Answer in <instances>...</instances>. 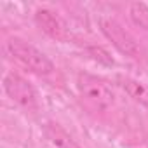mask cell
<instances>
[{"label":"cell","mask_w":148,"mask_h":148,"mask_svg":"<svg viewBox=\"0 0 148 148\" xmlns=\"http://www.w3.org/2000/svg\"><path fill=\"white\" fill-rule=\"evenodd\" d=\"M7 51L14 59H18L23 66H26L33 73L47 75V73H51L54 70L52 61L42 51H38L37 47H33L32 44H28L18 37H12L7 40Z\"/></svg>","instance_id":"6da1fadb"},{"label":"cell","mask_w":148,"mask_h":148,"mask_svg":"<svg viewBox=\"0 0 148 148\" xmlns=\"http://www.w3.org/2000/svg\"><path fill=\"white\" fill-rule=\"evenodd\" d=\"M79 91L82 94V98L94 108L98 110H106L113 105V92L112 87L106 84V80L96 77V75H89V73H82L79 75Z\"/></svg>","instance_id":"7a4b0ae2"},{"label":"cell","mask_w":148,"mask_h":148,"mask_svg":"<svg viewBox=\"0 0 148 148\" xmlns=\"http://www.w3.org/2000/svg\"><path fill=\"white\" fill-rule=\"evenodd\" d=\"M4 89L7 96L16 101L19 106L26 110H35L37 108V92L32 87L28 80H25L18 73H7L4 77Z\"/></svg>","instance_id":"3957f363"},{"label":"cell","mask_w":148,"mask_h":148,"mask_svg":"<svg viewBox=\"0 0 148 148\" xmlns=\"http://www.w3.org/2000/svg\"><path fill=\"white\" fill-rule=\"evenodd\" d=\"M99 26H101V32L105 33V37L125 56H131V58H136L139 54V47L134 40V37L125 32L115 19L112 18H101L99 19Z\"/></svg>","instance_id":"277c9868"},{"label":"cell","mask_w":148,"mask_h":148,"mask_svg":"<svg viewBox=\"0 0 148 148\" xmlns=\"http://www.w3.org/2000/svg\"><path fill=\"white\" fill-rule=\"evenodd\" d=\"M35 23L49 37L58 38V40L66 38V26H64L63 19L58 14H54L52 11H49V9H38L35 12Z\"/></svg>","instance_id":"5b68a950"},{"label":"cell","mask_w":148,"mask_h":148,"mask_svg":"<svg viewBox=\"0 0 148 148\" xmlns=\"http://www.w3.org/2000/svg\"><path fill=\"white\" fill-rule=\"evenodd\" d=\"M44 132H45L47 139L56 148H80V145L56 122H47L45 127H44Z\"/></svg>","instance_id":"8992f818"},{"label":"cell","mask_w":148,"mask_h":148,"mask_svg":"<svg viewBox=\"0 0 148 148\" xmlns=\"http://www.w3.org/2000/svg\"><path fill=\"white\" fill-rule=\"evenodd\" d=\"M119 84L134 101L148 108V86L146 84L136 79H131V77H119Z\"/></svg>","instance_id":"52a82bcc"},{"label":"cell","mask_w":148,"mask_h":148,"mask_svg":"<svg viewBox=\"0 0 148 148\" xmlns=\"http://www.w3.org/2000/svg\"><path fill=\"white\" fill-rule=\"evenodd\" d=\"M87 54L94 59V61H98V63H101V64H105V66H113L115 64V59L110 56V52L106 51V49H103V47H98V45H92V47H87Z\"/></svg>","instance_id":"ba28073f"},{"label":"cell","mask_w":148,"mask_h":148,"mask_svg":"<svg viewBox=\"0 0 148 148\" xmlns=\"http://www.w3.org/2000/svg\"><path fill=\"white\" fill-rule=\"evenodd\" d=\"M131 18L136 25L148 28V7L145 4H139V2L132 4L131 5Z\"/></svg>","instance_id":"9c48e42d"}]
</instances>
